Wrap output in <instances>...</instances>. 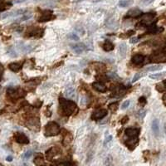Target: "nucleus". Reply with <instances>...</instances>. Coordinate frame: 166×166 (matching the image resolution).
<instances>
[{
    "mask_svg": "<svg viewBox=\"0 0 166 166\" xmlns=\"http://www.w3.org/2000/svg\"><path fill=\"white\" fill-rule=\"evenodd\" d=\"M59 103L61 105L62 112L65 116H71L75 112L76 110H77V106L75 102L67 100L65 98H60Z\"/></svg>",
    "mask_w": 166,
    "mask_h": 166,
    "instance_id": "1",
    "label": "nucleus"
},
{
    "mask_svg": "<svg viewBox=\"0 0 166 166\" xmlns=\"http://www.w3.org/2000/svg\"><path fill=\"white\" fill-rule=\"evenodd\" d=\"M60 131H61V128L58 123L51 121L46 125L44 134L46 136H54L60 133Z\"/></svg>",
    "mask_w": 166,
    "mask_h": 166,
    "instance_id": "2",
    "label": "nucleus"
},
{
    "mask_svg": "<svg viewBox=\"0 0 166 166\" xmlns=\"http://www.w3.org/2000/svg\"><path fill=\"white\" fill-rule=\"evenodd\" d=\"M7 96L13 100H17L25 96V91L20 88H9L7 89Z\"/></svg>",
    "mask_w": 166,
    "mask_h": 166,
    "instance_id": "3",
    "label": "nucleus"
},
{
    "mask_svg": "<svg viewBox=\"0 0 166 166\" xmlns=\"http://www.w3.org/2000/svg\"><path fill=\"white\" fill-rule=\"evenodd\" d=\"M150 62H155V63L166 62V54L164 51L157 52L150 57Z\"/></svg>",
    "mask_w": 166,
    "mask_h": 166,
    "instance_id": "4",
    "label": "nucleus"
},
{
    "mask_svg": "<svg viewBox=\"0 0 166 166\" xmlns=\"http://www.w3.org/2000/svg\"><path fill=\"white\" fill-rule=\"evenodd\" d=\"M125 132H126V136H128L129 139H135L139 136V134L141 132V129L130 127V128H127Z\"/></svg>",
    "mask_w": 166,
    "mask_h": 166,
    "instance_id": "5",
    "label": "nucleus"
},
{
    "mask_svg": "<svg viewBox=\"0 0 166 166\" xmlns=\"http://www.w3.org/2000/svg\"><path fill=\"white\" fill-rule=\"evenodd\" d=\"M15 141H17L19 144H27L29 143V139L27 137V135L21 132H18L14 135Z\"/></svg>",
    "mask_w": 166,
    "mask_h": 166,
    "instance_id": "6",
    "label": "nucleus"
},
{
    "mask_svg": "<svg viewBox=\"0 0 166 166\" xmlns=\"http://www.w3.org/2000/svg\"><path fill=\"white\" fill-rule=\"evenodd\" d=\"M107 115V110L105 109H101L98 110L96 111H95L92 116H91V119L95 120H99L103 119L105 116Z\"/></svg>",
    "mask_w": 166,
    "mask_h": 166,
    "instance_id": "7",
    "label": "nucleus"
},
{
    "mask_svg": "<svg viewBox=\"0 0 166 166\" xmlns=\"http://www.w3.org/2000/svg\"><path fill=\"white\" fill-rule=\"evenodd\" d=\"M54 18V15L52 14V13L51 11H44L42 15H41V17L39 18V22H47V21H50L52 19H53Z\"/></svg>",
    "mask_w": 166,
    "mask_h": 166,
    "instance_id": "8",
    "label": "nucleus"
},
{
    "mask_svg": "<svg viewBox=\"0 0 166 166\" xmlns=\"http://www.w3.org/2000/svg\"><path fill=\"white\" fill-rule=\"evenodd\" d=\"M155 18V14L154 13H146L142 16L141 18V24L142 25H145L147 23H150L153 21V19Z\"/></svg>",
    "mask_w": 166,
    "mask_h": 166,
    "instance_id": "9",
    "label": "nucleus"
},
{
    "mask_svg": "<svg viewBox=\"0 0 166 166\" xmlns=\"http://www.w3.org/2000/svg\"><path fill=\"white\" fill-rule=\"evenodd\" d=\"M60 152V150L58 147H52V148L47 151V159L48 160H52L55 155H57Z\"/></svg>",
    "mask_w": 166,
    "mask_h": 166,
    "instance_id": "10",
    "label": "nucleus"
},
{
    "mask_svg": "<svg viewBox=\"0 0 166 166\" xmlns=\"http://www.w3.org/2000/svg\"><path fill=\"white\" fill-rule=\"evenodd\" d=\"M92 87L94 88L95 90H97L99 92H101V93H104L107 90V88L105 87V85L103 83L99 82H94L92 84Z\"/></svg>",
    "mask_w": 166,
    "mask_h": 166,
    "instance_id": "11",
    "label": "nucleus"
},
{
    "mask_svg": "<svg viewBox=\"0 0 166 166\" xmlns=\"http://www.w3.org/2000/svg\"><path fill=\"white\" fill-rule=\"evenodd\" d=\"M138 143H139V139L135 138V139H129V140H127L126 142V144L127 147L129 148V150H133L134 149H135V147L137 146Z\"/></svg>",
    "mask_w": 166,
    "mask_h": 166,
    "instance_id": "12",
    "label": "nucleus"
},
{
    "mask_svg": "<svg viewBox=\"0 0 166 166\" xmlns=\"http://www.w3.org/2000/svg\"><path fill=\"white\" fill-rule=\"evenodd\" d=\"M71 47H72V50L74 51L76 53H77V54H80V53L83 52L85 51V49H86V46L83 43L74 44V45H71Z\"/></svg>",
    "mask_w": 166,
    "mask_h": 166,
    "instance_id": "13",
    "label": "nucleus"
},
{
    "mask_svg": "<svg viewBox=\"0 0 166 166\" xmlns=\"http://www.w3.org/2000/svg\"><path fill=\"white\" fill-rule=\"evenodd\" d=\"M141 13H142V12L141 9L135 7V8H131L130 10H129L127 13V16L130 18H137L140 15H141Z\"/></svg>",
    "mask_w": 166,
    "mask_h": 166,
    "instance_id": "14",
    "label": "nucleus"
},
{
    "mask_svg": "<svg viewBox=\"0 0 166 166\" xmlns=\"http://www.w3.org/2000/svg\"><path fill=\"white\" fill-rule=\"evenodd\" d=\"M8 68L13 72H18L21 68H22V64L20 63H17V62H13V63H10L8 65Z\"/></svg>",
    "mask_w": 166,
    "mask_h": 166,
    "instance_id": "15",
    "label": "nucleus"
},
{
    "mask_svg": "<svg viewBox=\"0 0 166 166\" xmlns=\"http://www.w3.org/2000/svg\"><path fill=\"white\" fill-rule=\"evenodd\" d=\"M92 66L94 67V69L96 71V72H105V66L103 64V63H101V62H96V63H93Z\"/></svg>",
    "mask_w": 166,
    "mask_h": 166,
    "instance_id": "16",
    "label": "nucleus"
},
{
    "mask_svg": "<svg viewBox=\"0 0 166 166\" xmlns=\"http://www.w3.org/2000/svg\"><path fill=\"white\" fill-rule=\"evenodd\" d=\"M144 57L143 56V55H141V54L135 55V56L133 57V58H132V61H133V63L136 64V65L142 63V62L144 61Z\"/></svg>",
    "mask_w": 166,
    "mask_h": 166,
    "instance_id": "17",
    "label": "nucleus"
},
{
    "mask_svg": "<svg viewBox=\"0 0 166 166\" xmlns=\"http://www.w3.org/2000/svg\"><path fill=\"white\" fill-rule=\"evenodd\" d=\"M152 130L155 133V135H158L159 133V120H154L152 122Z\"/></svg>",
    "mask_w": 166,
    "mask_h": 166,
    "instance_id": "18",
    "label": "nucleus"
},
{
    "mask_svg": "<svg viewBox=\"0 0 166 166\" xmlns=\"http://www.w3.org/2000/svg\"><path fill=\"white\" fill-rule=\"evenodd\" d=\"M103 49L106 52H111L114 49V44L112 43L111 42H110V41H105L104 44H103Z\"/></svg>",
    "mask_w": 166,
    "mask_h": 166,
    "instance_id": "19",
    "label": "nucleus"
},
{
    "mask_svg": "<svg viewBox=\"0 0 166 166\" xmlns=\"http://www.w3.org/2000/svg\"><path fill=\"white\" fill-rule=\"evenodd\" d=\"M72 141V134L67 132L66 135H64V138H63V144L64 145H67V144H71Z\"/></svg>",
    "mask_w": 166,
    "mask_h": 166,
    "instance_id": "20",
    "label": "nucleus"
},
{
    "mask_svg": "<svg viewBox=\"0 0 166 166\" xmlns=\"http://www.w3.org/2000/svg\"><path fill=\"white\" fill-rule=\"evenodd\" d=\"M34 163L37 166H47L46 165V163L44 161L43 156H37L35 159H34Z\"/></svg>",
    "mask_w": 166,
    "mask_h": 166,
    "instance_id": "21",
    "label": "nucleus"
},
{
    "mask_svg": "<svg viewBox=\"0 0 166 166\" xmlns=\"http://www.w3.org/2000/svg\"><path fill=\"white\" fill-rule=\"evenodd\" d=\"M29 36H33V37H37V35H39V37L42 36V30L39 28H34L32 29L31 32H29Z\"/></svg>",
    "mask_w": 166,
    "mask_h": 166,
    "instance_id": "22",
    "label": "nucleus"
},
{
    "mask_svg": "<svg viewBox=\"0 0 166 166\" xmlns=\"http://www.w3.org/2000/svg\"><path fill=\"white\" fill-rule=\"evenodd\" d=\"M133 4V0H120L119 2V6L122 7H126Z\"/></svg>",
    "mask_w": 166,
    "mask_h": 166,
    "instance_id": "23",
    "label": "nucleus"
},
{
    "mask_svg": "<svg viewBox=\"0 0 166 166\" xmlns=\"http://www.w3.org/2000/svg\"><path fill=\"white\" fill-rule=\"evenodd\" d=\"M162 30H163L162 28L160 29L159 28H157L155 24H152V25H150V27H149L148 32L150 33H159V32H161Z\"/></svg>",
    "mask_w": 166,
    "mask_h": 166,
    "instance_id": "24",
    "label": "nucleus"
},
{
    "mask_svg": "<svg viewBox=\"0 0 166 166\" xmlns=\"http://www.w3.org/2000/svg\"><path fill=\"white\" fill-rule=\"evenodd\" d=\"M165 74H166V72L155 73V74H151V75H150V78H151V79H154V80H159L165 76Z\"/></svg>",
    "mask_w": 166,
    "mask_h": 166,
    "instance_id": "25",
    "label": "nucleus"
},
{
    "mask_svg": "<svg viewBox=\"0 0 166 166\" xmlns=\"http://www.w3.org/2000/svg\"><path fill=\"white\" fill-rule=\"evenodd\" d=\"M11 6V4L7 3L4 0H0V11H4L5 9H7V7H9Z\"/></svg>",
    "mask_w": 166,
    "mask_h": 166,
    "instance_id": "26",
    "label": "nucleus"
},
{
    "mask_svg": "<svg viewBox=\"0 0 166 166\" xmlns=\"http://www.w3.org/2000/svg\"><path fill=\"white\" fill-rule=\"evenodd\" d=\"M65 94L68 98H73L75 97V96H76L75 95V90L72 87H70V88H68L67 90H66Z\"/></svg>",
    "mask_w": 166,
    "mask_h": 166,
    "instance_id": "27",
    "label": "nucleus"
},
{
    "mask_svg": "<svg viewBox=\"0 0 166 166\" xmlns=\"http://www.w3.org/2000/svg\"><path fill=\"white\" fill-rule=\"evenodd\" d=\"M120 55H121L122 57H125V56H126L127 52L126 44L123 43H121L120 45Z\"/></svg>",
    "mask_w": 166,
    "mask_h": 166,
    "instance_id": "28",
    "label": "nucleus"
},
{
    "mask_svg": "<svg viewBox=\"0 0 166 166\" xmlns=\"http://www.w3.org/2000/svg\"><path fill=\"white\" fill-rule=\"evenodd\" d=\"M162 68V66L161 65H155L151 66V67H149L147 68V71L148 72H155V71H158V70H160Z\"/></svg>",
    "mask_w": 166,
    "mask_h": 166,
    "instance_id": "29",
    "label": "nucleus"
},
{
    "mask_svg": "<svg viewBox=\"0 0 166 166\" xmlns=\"http://www.w3.org/2000/svg\"><path fill=\"white\" fill-rule=\"evenodd\" d=\"M156 90H158L159 92H163V91H165L166 90V87H165V85H164L163 82L158 83L156 85Z\"/></svg>",
    "mask_w": 166,
    "mask_h": 166,
    "instance_id": "30",
    "label": "nucleus"
},
{
    "mask_svg": "<svg viewBox=\"0 0 166 166\" xmlns=\"http://www.w3.org/2000/svg\"><path fill=\"white\" fill-rule=\"evenodd\" d=\"M108 108L111 111H116L117 108H118V102H113L111 104H110Z\"/></svg>",
    "mask_w": 166,
    "mask_h": 166,
    "instance_id": "31",
    "label": "nucleus"
},
{
    "mask_svg": "<svg viewBox=\"0 0 166 166\" xmlns=\"http://www.w3.org/2000/svg\"><path fill=\"white\" fill-rule=\"evenodd\" d=\"M68 38L73 40V41H78L79 40V37L76 36V34H74V33H70L68 35Z\"/></svg>",
    "mask_w": 166,
    "mask_h": 166,
    "instance_id": "32",
    "label": "nucleus"
},
{
    "mask_svg": "<svg viewBox=\"0 0 166 166\" xmlns=\"http://www.w3.org/2000/svg\"><path fill=\"white\" fill-rule=\"evenodd\" d=\"M58 166H75L74 164L71 162H61L58 164Z\"/></svg>",
    "mask_w": 166,
    "mask_h": 166,
    "instance_id": "33",
    "label": "nucleus"
},
{
    "mask_svg": "<svg viewBox=\"0 0 166 166\" xmlns=\"http://www.w3.org/2000/svg\"><path fill=\"white\" fill-rule=\"evenodd\" d=\"M130 101H124L122 103V105H121V109H123V110H125V109L128 108V106L130 105Z\"/></svg>",
    "mask_w": 166,
    "mask_h": 166,
    "instance_id": "34",
    "label": "nucleus"
},
{
    "mask_svg": "<svg viewBox=\"0 0 166 166\" xmlns=\"http://www.w3.org/2000/svg\"><path fill=\"white\" fill-rule=\"evenodd\" d=\"M32 154H33V152L31 151V150H28V151H27L25 154H24L23 158H24V159H28V158H30V157L32 156Z\"/></svg>",
    "mask_w": 166,
    "mask_h": 166,
    "instance_id": "35",
    "label": "nucleus"
},
{
    "mask_svg": "<svg viewBox=\"0 0 166 166\" xmlns=\"http://www.w3.org/2000/svg\"><path fill=\"white\" fill-rule=\"evenodd\" d=\"M139 102H140V104H141L142 106H144L145 104H146V99L144 97V96H142L139 99Z\"/></svg>",
    "mask_w": 166,
    "mask_h": 166,
    "instance_id": "36",
    "label": "nucleus"
},
{
    "mask_svg": "<svg viewBox=\"0 0 166 166\" xmlns=\"http://www.w3.org/2000/svg\"><path fill=\"white\" fill-rule=\"evenodd\" d=\"M141 76H142V75H141V73H137V74H135V76H134L133 80H132V82H136L137 80H139L140 78H141Z\"/></svg>",
    "mask_w": 166,
    "mask_h": 166,
    "instance_id": "37",
    "label": "nucleus"
},
{
    "mask_svg": "<svg viewBox=\"0 0 166 166\" xmlns=\"http://www.w3.org/2000/svg\"><path fill=\"white\" fill-rule=\"evenodd\" d=\"M4 66L2 65L1 63H0V81L2 80V77H3V74H4Z\"/></svg>",
    "mask_w": 166,
    "mask_h": 166,
    "instance_id": "38",
    "label": "nucleus"
},
{
    "mask_svg": "<svg viewBox=\"0 0 166 166\" xmlns=\"http://www.w3.org/2000/svg\"><path fill=\"white\" fill-rule=\"evenodd\" d=\"M138 114H139V116H140L141 118H144V116H145V114H146V111H144V110H141Z\"/></svg>",
    "mask_w": 166,
    "mask_h": 166,
    "instance_id": "39",
    "label": "nucleus"
},
{
    "mask_svg": "<svg viewBox=\"0 0 166 166\" xmlns=\"http://www.w3.org/2000/svg\"><path fill=\"white\" fill-rule=\"evenodd\" d=\"M153 1L154 0H141V3L144 5H149V4H151Z\"/></svg>",
    "mask_w": 166,
    "mask_h": 166,
    "instance_id": "40",
    "label": "nucleus"
},
{
    "mask_svg": "<svg viewBox=\"0 0 166 166\" xmlns=\"http://www.w3.org/2000/svg\"><path fill=\"white\" fill-rule=\"evenodd\" d=\"M128 120H129V117H128V116H125V117H123L122 120H120V123H121L122 125H125V124L128 121Z\"/></svg>",
    "mask_w": 166,
    "mask_h": 166,
    "instance_id": "41",
    "label": "nucleus"
},
{
    "mask_svg": "<svg viewBox=\"0 0 166 166\" xmlns=\"http://www.w3.org/2000/svg\"><path fill=\"white\" fill-rule=\"evenodd\" d=\"M135 31H133V30H130V31H128L126 33V37H130L131 35H135Z\"/></svg>",
    "mask_w": 166,
    "mask_h": 166,
    "instance_id": "42",
    "label": "nucleus"
},
{
    "mask_svg": "<svg viewBox=\"0 0 166 166\" xmlns=\"http://www.w3.org/2000/svg\"><path fill=\"white\" fill-rule=\"evenodd\" d=\"M130 43H136L138 42V38L137 37H132L131 39L130 40Z\"/></svg>",
    "mask_w": 166,
    "mask_h": 166,
    "instance_id": "43",
    "label": "nucleus"
},
{
    "mask_svg": "<svg viewBox=\"0 0 166 166\" xmlns=\"http://www.w3.org/2000/svg\"><path fill=\"white\" fill-rule=\"evenodd\" d=\"M26 0H14V4H19V3H23Z\"/></svg>",
    "mask_w": 166,
    "mask_h": 166,
    "instance_id": "44",
    "label": "nucleus"
},
{
    "mask_svg": "<svg viewBox=\"0 0 166 166\" xmlns=\"http://www.w3.org/2000/svg\"><path fill=\"white\" fill-rule=\"evenodd\" d=\"M111 139H112V137H111V135L109 136V138H106V139H105V144H106L107 142H109V141H111Z\"/></svg>",
    "mask_w": 166,
    "mask_h": 166,
    "instance_id": "45",
    "label": "nucleus"
},
{
    "mask_svg": "<svg viewBox=\"0 0 166 166\" xmlns=\"http://www.w3.org/2000/svg\"><path fill=\"white\" fill-rule=\"evenodd\" d=\"M6 159H7V161H12V160H13V158H12V156H7Z\"/></svg>",
    "mask_w": 166,
    "mask_h": 166,
    "instance_id": "46",
    "label": "nucleus"
},
{
    "mask_svg": "<svg viewBox=\"0 0 166 166\" xmlns=\"http://www.w3.org/2000/svg\"><path fill=\"white\" fill-rule=\"evenodd\" d=\"M162 99H163V101H165V103H166V93L163 96Z\"/></svg>",
    "mask_w": 166,
    "mask_h": 166,
    "instance_id": "47",
    "label": "nucleus"
},
{
    "mask_svg": "<svg viewBox=\"0 0 166 166\" xmlns=\"http://www.w3.org/2000/svg\"><path fill=\"white\" fill-rule=\"evenodd\" d=\"M163 83H164V85H165V87H166V80H165V81L163 82Z\"/></svg>",
    "mask_w": 166,
    "mask_h": 166,
    "instance_id": "48",
    "label": "nucleus"
},
{
    "mask_svg": "<svg viewBox=\"0 0 166 166\" xmlns=\"http://www.w3.org/2000/svg\"><path fill=\"white\" fill-rule=\"evenodd\" d=\"M107 166H113V165H112L111 163V164H108V165H107Z\"/></svg>",
    "mask_w": 166,
    "mask_h": 166,
    "instance_id": "49",
    "label": "nucleus"
},
{
    "mask_svg": "<svg viewBox=\"0 0 166 166\" xmlns=\"http://www.w3.org/2000/svg\"><path fill=\"white\" fill-rule=\"evenodd\" d=\"M0 166H4V165H2V164L0 163Z\"/></svg>",
    "mask_w": 166,
    "mask_h": 166,
    "instance_id": "50",
    "label": "nucleus"
}]
</instances>
